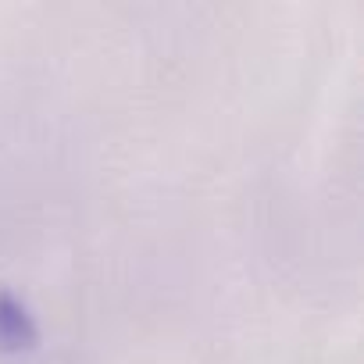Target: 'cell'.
Instances as JSON below:
<instances>
[{
	"mask_svg": "<svg viewBox=\"0 0 364 364\" xmlns=\"http://www.w3.org/2000/svg\"><path fill=\"white\" fill-rule=\"evenodd\" d=\"M33 343H36L33 318L11 293H0V350H22Z\"/></svg>",
	"mask_w": 364,
	"mask_h": 364,
	"instance_id": "cell-1",
	"label": "cell"
}]
</instances>
